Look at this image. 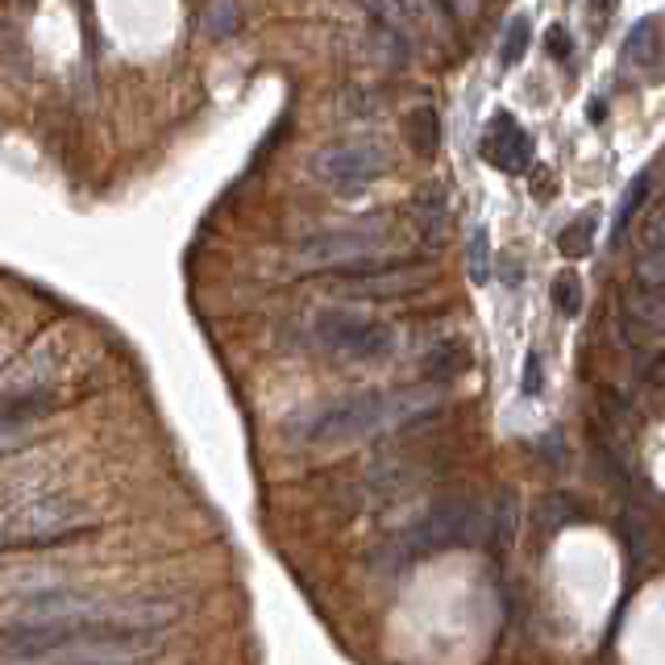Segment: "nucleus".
<instances>
[{
  "label": "nucleus",
  "instance_id": "393cba45",
  "mask_svg": "<svg viewBox=\"0 0 665 665\" xmlns=\"http://www.w3.org/2000/svg\"><path fill=\"white\" fill-rule=\"evenodd\" d=\"M540 353H528V362H524V383H520V392L524 395H540Z\"/></svg>",
  "mask_w": 665,
  "mask_h": 665
},
{
  "label": "nucleus",
  "instance_id": "412c9836",
  "mask_svg": "<svg viewBox=\"0 0 665 665\" xmlns=\"http://www.w3.org/2000/svg\"><path fill=\"white\" fill-rule=\"evenodd\" d=\"M470 279L475 283L491 279V237H487V229H475V237H470Z\"/></svg>",
  "mask_w": 665,
  "mask_h": 665
},
{
  "label": "nucleus",
  "instance_id": "5701e85b",
  "mask_svg": "<svg viewBox=\"0 0 665 665\" xmlns=\"http://www.w3.org/2000/svg\"><path fill=\"white\" fill-rule=\"evenodd\" d=\"M637 374L649 387H665V353H644L637 358Z\"/></svg>",
  "mask_w": 665,
  "mask_h": 665
},
{
  "label": "nucleus",
  "instance_id": "0eeeda50",
  "mask_svg": "<svg viewBox=\"0 0 665 665\" xmlns=\"http://www.w3.org/2000/svg\"><path fill=\"white\" fill-rule=\"evenodd\" d=\"M429 283V275L420 262H362L341 275V291L358 300H395V295H412Z\"/></svg>",
  "mask_w": 665,
  "mask_h": 665
},
{
  "label": "nucleus",
  "instance_id": "9b49d317",
  "mask_svg": "<svg viewBox=\"0 0 665 665\" xmlns=\"http://www.w3.org/2000/svg\"><path fill=\"white\" fill-rule=\"evenodd\" d=\"M242 30V9L237 0H212L205 13H200V34L208 42H229Z\"/></svg>",
  "mask_w": 665,
  "mask_h": 665
},
{
  "label": "nucleus",
  "instance_id": "aec40b11",
  "mask_svg": "<svg viewBox=\"0 0 665 665\" xmlns=\"http://www.w3.org/2000/svg\"><path fill=\"white\" fill-rule=\"evenodd\" d=\"M374 50H378V59H387L392 67H399V62L408 59V46H404V38H399V30H392V25H374Z\"/></svg>",
  "mask_w": 665,
  "mask_h": 665
},
{
  "label": "nucleus",
  "instance_id": "4be33fe9",
  "mask_svg": "<svg viewBox=\"0 0 665 665\" xmlns=\"http://www.w3.org/2000/svg\"><path fill=\"white\" fill-rule=\"evenodd\" d=\"M30 436V420L25 416H0V457L18 454Z\"/></svg>",
  "mask_w": 665,
  "mask_h": 665
},
{
  "label": "nucleus",
  "instance_id": "2eb2a0df",
  "mask_svg": "<svg viewBox=\"0 0 665 665\" xmlns=\"http://www.w3.org/2000/svg\"><path fill=\"white\" fill-rule=\"evenodd\" d=\"M632 283L665 288V246H644L632 262Z\"/></svg>",
  "mask_w": 665,
  "mask_h": 665
},
{
  "label": "nucleus",
  "instance_id": "f3484780",
  "mask_svg": "<svg viewBox=\"0 0 665 665\" xmlns=\"http://www.w3.org/2000/svg\"><path fill=\"white\" fill-rule=\"evenodd\" d=\"M553 308L561 312V316H579L582 312V283L574 270H561L558 279H553Z\"/></svg>",
  "mask_w": 665,
  "mask_h": 665
},
{
  "label": "nucleus",
  "instance_id": "f8f14e48",
  "mask_svg": "<svg viewBox=\"0 0 665 665\" xmlns=\"http://www.w3.org/2000/svg\"><path fill=\"white\" fill-rule=\"evenodd\" d=\"M623 59L637 71H653V62H657V25L653 21H637L632 25V34L623 42Z\"/></svg>",
  "mask_w": 665,
  "mask_h": 665
},
{
  "label": "nucleus",
  "instance_id": "cd10ccee",
  "mask_svg": "<svg viewBox=\"0 0 665 665\" xmlns=\"http://www.w3.org/2000/svg\"><path fill=\"white\" fill-rule=\"evenodd\" d=\"M42 665H142V662H80V657H55V662Z\"/></svg>",
  "mask_w": 665,
  "mask_h": 665
},
{
  "label": "nucleus",
  "instance_id": "b1692460",
  "mask_svg": "<svg viewBox=\"0 0 665 665\" xmlns=\"http://www.w3.org/2000/svg\"><path fill=\"white\" fill-rule=\"evenodd\" d=\"M641 242L644 246H665V205L649 208V217L641 221Z\"/></svg>",
  "mask_w": 665,
  "mask_h": 665
},
{
  "label": "nucleus",
  "instance_id": "4468645a",
  "mask_svg": "<svg viewBox=\"0 0 665 665\" xmlns=\"http://www.w3.org/2000/svg\"><path fill=\"white\" fill-rule=\"evenodd\" d=\"M595 212H586L579 221H570V225L558 233V249L565 258H582V254H591V242H595Z\"/></svg>",
  "mask_w": 665,
  "mask_h": 665
},
{
  "label": "nucleus",
  "instance_id": "a211bd4d",
  "mask_svg": "<svg viewBox=\"0 0 665 665\" xmlns=\"http://www.w3.org/2000/svg\"><path fill=\"white\" fill-rule=\"evenodd\" d=\"M644 196H649V175H637L632 184L623 187L620 208H616V242L623 237V229L632 225V217H637V208L644 205Z\"/></svg>",
  "mask_w": 665,
  "mask_h": 665
},
{
  "label": "nucleus",
  "instance_id": "c756f323",
  "mask_svg": "<svg viewBox=\"0 0 665 665\" xmlns=\"http://www.w3.org/2000/svg\"><path fill=\"white\" fill-rule=\"evenodd\" d=\"M603 117H607V104L595 101V104H591V121H603Z\"/></svg>",
  "mask_w": 665,
  "mask_h": 665
},
{
  "label": "nucleus",
  "instance_id": "c85d7f7f",
  "mask_svg": "<svg viewBox=\"0 0 665 665\" xmlns=\"http://www.w3.org/2000/svg\"><path fill=\"white\" fill-rule=\"evenodd\" d=\"M616 4H620V0H591V9H595V13H611V9H616Z\"/></svg>",
  "mask_w": 665,
  "mask_h": 665
},
{
  "label": "nucleus",
  "instance_id": "f257e3e1",
  "mask_svg": "<svg viewBox=\"0 0 665 665\" xmlns=\"http://www.w3.org/2000/svg\"><path fill=\"white\" fill-rule=\"evenodd\" d=\"M436 408L433 387H412V392H362L346 395L337 404H325L300 424V436L308 445H350L362 436L404 429Z\"/></svg>",
  "mask_w": 665,
  "mask_h": 665
},
{
  "label": "nucleus",
  "instance_id": "ddd939ff",
  "mask_svg": "<svg viewBox=\"0 0 665 665\" xmlns=\"http://www.w3.org/2000/svg\"><path fill=\"white\" fill-rule=\"evenodd\" d=\"M408 142L420 159H433L436 154V142H441V125H436V108L429 104H420L412 108V117H408Z\"/></svg>",
  "mask_w": 665,
  "mask_h": 665
},
{
  "label": "nucleus",
  "instance_id": "423d86ee",
  "mask_svg": "<svg viewBox=\"0 0 665 665\" xmlns=\"http://www.w3.org/2000/svg\"><path fill=\"white\" fill-rule=\"evenodd\" d=\"M387 150L371 138H358V142H337L325 145L316 159H312V171L316 179L341 196H358L362 187H371L383 171H387Z\"/></svg>",
  "mask_w": 665,
  "mask_h": 665
},
{
  "label": "nucleus",
  "instance_id": "dca6fc26",
  "mask_svg": "<svg viewBox=\"0 0 665 665\" xmlns=\"http://www.w3.org/2000/svg\"><path fill=\"white\" fill-rule=\"evenodd\" d=\"M528 38H533L528 21L524 18L508 21V30H503V46H499V62H503V67H516V62L528 55Z\"/></svg>",
  "mask_w": 665,
  "mask_h": 665
},
{
  "label": "nucleus",
  "instance_id": "20e7f679",
  "mask_svg": "<svg viewBox=\"0 0 665 665\" xmlns=\"http://www.w3.org/2000/svg\"><path fill=\"white\" fill-rule=\"evenodd\" d=\"M312 346L337 353V358H350V362H378V358H392L399 337L387 320H374V316L350 308H325L312 320Z\"/></svg>",
  "mask_w": 665,
  "mask_h": 665
},
{
  "label": "nucleus",
  "instance_id": "a878e982",
  "mask_svg": "<svg viewBox=\"0 0 665 665\" xmlns=\"http://www.w3.org/2000/svg\"><path fill=\"white\" fill-rule=\"evenodd\" d=\"M545 46H549V55H553V59H565V55H570V34H565V25H549Z\"/></svg>",
  "mask_w": 665,
  "mask_h": 665
},
{
  "label": "nucleus",
  "instance_id": "1a4fd4ad",
  "mask_svg": "<svg viewBox=\"0 0 665 665\" xmlns=\"http://www.w3.org/2000/svg\"><path fill=\"white\" fill-rule=\"evenodd\" d=\"M623 325L641 329L644 337L665 332V288L632 283V288L623 291Z\"/></svg>",
  "mask_w": 665,
  "mask_h": 665
},
{
  "label": "nucleus",
  "instance_id": "7ed1b4c3",
  "mask_svg": "<svg viewBox=\"0 0 665 665\" xmlns=\"http://www.w3.org/2000/svg\"><path fill=\"white\" fill-rule=\"evenodd\" d=\"M83 528H96V512L75 495H42L25 499L0 512V549L4 545H42Z\"/></svg>",
  "mask_w": 665,
  "mask_h": 665
},
{
  "label": "nucleus",
  "instance_id": "f03ea898",
  "mask_svg": "<svg viewBox=\"0 0 665 665\" xmlns=\"http://www.w3.org/2000/svg\"><path fill=\"white\" fill-rule=\"evenodd\" d=\"M487 528V508L478 499H441L429 512L395 533L383 549H374V561L383 570H404L408 561L429 558V553H441V549H454V545H470Z\"/></svg>",
  "mask_w": 665,
  "mask_h": 665
},
{
  "label": "nucleus",
  "instance_id": "39448f33",
  "mask_svg": "<svg viewBox=\"0 0 665 665\" xmlns=\"http://www.w3.org/2000/svg\"><path fill=\"white\" fill-rule=\"evenodd\" d=\"M387 246V217H366L353 225L320 229L295 246V267L304 270H350L374 262V254Z\"/></svg>",
  "mask_w": 665,
  "mask_h": 665
},
{
  "label": "nucleus",
  "instance_id": "6e6552de",
  "mask_svg": "<svg viewBox=\"0 0 665 665\" xmlns=\"http://www.w3.org/2000/svg\"><path fill=\"white\" fill-rule=\"evenodd\" d=\"M482 159H491L499 171H508V175H520V171H528L533 163V138L520 129L508 113H499L491 129L482 133Z\"/></svg>",
  "mask_w": 665,
  "mask_h": 665
},
{
  "label": "nucleus",
  "instance_id": "6ab92c4d",
  "mask_svg": "<svg viewBox=\"0 0 665 665\" xmlns=\"http://www.w3.org/2000/svg\"><path fill=\"white\" fill-rule=\"evenodd\" d=\"M362 4L374 13V21H383V25H392V30H404L416 13L412 0H362Z\"/></svg>",
  "mask_w": 665,
  "mask_h": 665
},
{
  "label": "nucleus",
  "instance_id": "bb28decb",
  "mask_svg": "<svg viewBox=\"0 0 665 665\" xmlns=\"http://www.w3.org/2000/svg\"><path fill=\"white\" fill-rule=\"evenodd\" d=\"M499 270H503V283H508V288H516L520 279H524V267L516 270V258H512V254L499 258Z\"/></svg>",
  "mask_w": 665,
  "mask_h": 665
},
{
  "label": "nucleus",
  "instance_id": "9d476101",
  "mask_svg": "<svg viewBox=\"0 0 665 665\" xmlns=\"http://www.w3.org/2000/svg\"><path fill=\"white\" fill-rule=\"evenodd\" d=\"M412 217L420 237H424L429 246H441V242H445V233H450V205H445V191H441V187H424V191L416 196Z\"/></svg>",
  "mask_w": 665,
  "mask_h": 665
}]
</instances>
